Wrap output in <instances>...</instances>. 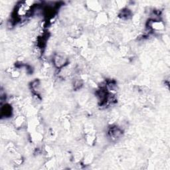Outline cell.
<instances>
[{
	"label": "cell",
	"mask_w": 170,
	"mask_h": 170,
	"mask_svg": "<svg viewBox=\"0 0 170 170\" xmlns=\"http://www.w3.org/2000/svg\"><path fill=\"white\" fill-rule=\"evenodd\" d=\"M108 134L111 138H113V139H116L121 136V135L122 134V132L120 128L117 127H114L112 128L109 130Z\"/></svg>",
	"instance_id": "1"
}]
</instances>
